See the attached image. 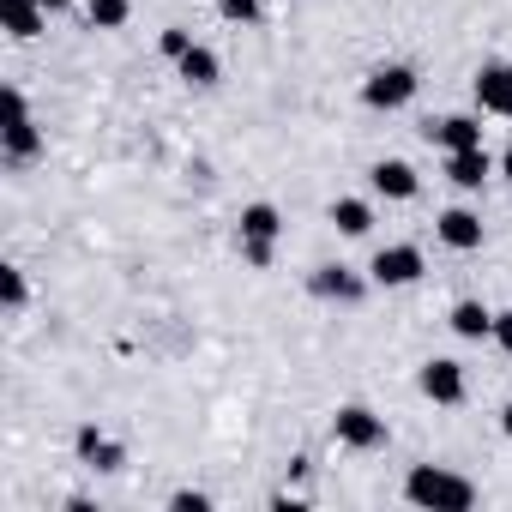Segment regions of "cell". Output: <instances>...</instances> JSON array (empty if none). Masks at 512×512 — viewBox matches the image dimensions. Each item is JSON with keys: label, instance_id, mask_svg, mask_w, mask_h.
Wrapping results in <instances>:
<instances>
[{"label": "cell", "instance_id": "7402d4cb", "mask_svg": "<svg viewBox=\"0 0 512 512\" xmlns=\"http://www.w3.org/2000/svg\"><path fill=\"white\" fill-rule=\"evenodd\" d=\"M157 43H163V55H169V61H181V55H187V49H193V37H187V31H181V25H169V31H163V37H157Z\"/></svg>", "mask_w": 512, "mask_h": 512}, {"label": "cell", "instance_id": "7a4b0ae2", "mask_svg": "<svg viewBox=\"0 0 512 512\" xmlns=\"http://www.w3.org/2000/svg\"><path fill=\"white\" fill-rule=\"evenodd\" d=\"M416 278H422V253L410 241H392V247H380L368 260V284H380V290H404Z\"/></svg>", "mask_w": 512, "mask_h": 512}, {"label": "cell", "instance_id": "8992f818", "mask_svg": "<svg viewBox=\"0 0 512 512\" xmlns=\"http://www.w3.org/2000/svg\"><path fill=\"white\" fill-rule=\"evenodd\" d=\"M416 386H422V398H434V404H458V398H464V368H458L452 356H434V362H422Z\"/></svg>", "mask_w": 512, "mask_h": 512}, {"label": "cell", "instance_id": "9a60e30c", "mask_svg": "<svg viewBox=\"0 0 512 512\" xmlns=\"http://www.w3.org/2000/svg\"><path fill=\"white\" fill-rule=\"evenodd\" d=\"M175 67H181V79H187V85H217V79H223V61H217L205 43H193Z\"/></svg>", "mask_w": 512, "mask_h": 512}, {"label": "cell", "instance_id": "e0dca14e", "mask_svg": "<svg viewBox=\"0 0 512 512\" xmlns=\"http://www.w3.org/2000/svg\"><path fill=\"white\" fill-rule=\"evenodd\" d=\"M332 223H338V235H368L374 229V205L368 199H332Z\"/></svg>", "mask_w": 512, "mask_h": 512}, {"label": "cell", "instance_id": "4fadbf2b", "mask_svg": "<svg viewBox=\"0 0 512 512\" xmlns=\"http://www.w3.org/2000/svg\"><path fill=\"white\" fill-rule=\"evenodd\" d=\"M73 446H79V458H85L91 470H121V446H115V440H109L103 428H91V422H85Z\"/></svg>", "mask_w": 512, "mask_h": 512}, {"label": "cell", "instance_id": "44dd1931", "mask_svg": "<svg viewBox=\"0 0 512 512\" xmlns=\"http://www.w3.org/2000/svg\"><path fill=\"white\" fill-rule=\"evenodd\" d=\"M0 296H7V308H25V272L19 266L0 272Z\"/></svg>", "mask_w": 512, "mask_h": 512}, {"label": "cell", "instance_id": "ba28073f", "mask_svg": "<svg viewBox=\"0 0 512 512\" xmlns=\"http://www.w3.org/2000/svg\"><path fill=\"white\" fill-rule=\"evenodd\" d=\"M368 181H374V193H380V199H416V187H422V181H416V169H410L404 157H380V163L368 169Z\"/></svg>", "mask_w": 512, "mask_h": 512}, {"label": "cell", "instance_id": "cb8c5ba5", "mask_svg": "<svg viewBox=\"0 0 512 512\" xmlns=\"http://www.w3.org/2000/svg\"><path fill=\"white\" fill-rule=\"evenodd\" d=\"M488 338H494V344L512 356V314H494V332H488Z\"/></svg>", "mask_w": 512, "mask_h": 512}, {"label": "cell", "instance_id": "6da1fadb", "mask_svg": "<svg viewBox=\"0 0 512 512\" xmlns=\"http://www.w3.org/2000/svg\"><path fill=\"white\" fill-rule=\"evenodd\" d=\"M404 500L434 506V512H470V506H476V488H470L464 476L440 470V464H416V470L404 476Z\"/></svg>", "mask_w": 512, "mask_h": 512}, {"label": "cell", "instance_id": "3957f363", "mask_svg": "<svg viewBox=\"0 0 512 512\" xmlns=\"http://www.w3.org/2000/svg\"><path fill=\"white\" fill-rule=\"evenodd\" d=\"M410 97H416V73H410L404 61L374 67V73H368V85H362V103H368V109H404Z\"/></svg>", "mask_w": 512, "mask_h": 512}, {"label": "cell", "instance_id": "5b68a950", "mask_svg": "<svg viewBox=\"0 0 512 512\" xmlns=\"http://www.w3.org/2000/svg\"><path fill=\"white\" fill-rule=\"evenodd\" d=\"M476 103H482V115H512V61L476 67Z\"/></svg>", "mask_w": 512, "mask_h": 512}, {"label": "cell", "instance_id": "ac0fdd59", "mask_svg": "<svg viewBox=\"0 0 512 512\" xmlns=\"http://www.w3.org/2000/svg\"><path fill=\"white\" fill-rule=\"evenodd\" d=\"M452 332H458V338H488V332H494V314H488L482 302H458V308H452Z\"/></svg>", "mask_w": 512, "mask_h": 512}, {"label": "cell", "instance_id": "7c38bea8", "mask_svg": "<svg viewBox=\"0 0 512 512\" xmlns=\"http://www.w3.org/2000/svg\"><path fill=\"white\" fill-rule=\"evenodd\" d=\"M314 290H320L326 302H362L368 284H362L350 266H320V272H314Z\"/></svg>", "mask_w": 512, "mask_h": 512}, {"label": "cell", "instance_id": "d6986e66", "mask_svg": "<svg viewBox=\"0 0 512 512\" xmlns=\"http://www.w3.org/2000/svg\"><path fill=\"white\" fill-rule=\"evenodd\" d=\"M127 0H91V7H85V19H91V31H121L127 25Z\"/></svg>", "mask_w": 512, "mask_h": 512}, {"label": "cell", "instance_id": "30bf717a", "mask_svg": "<svg viewBox=\"0 0 512 512\" xmlns=\"http://www.w3.org/2000/svg\"><path fill=\"white\" fill-rule=\"evenodd\" d=\"M428 139L440 151H482V121L476 115H446V121L428 127Z\"/></svg>", "mask_w": 512, "mask_h": 512}, {"label": "cell", "instance_id": "52a82bcc", "mask_svg": "<svg viewBox=\"0 0 512 512\" xmlns=\"http://www.w3.org/2000/svg\"><path fill=\"white\" fill-rule=\"evenodd\" d=\"M434 235H440L446 247H458V253H476V247H482V217H476L470 205H452V211L434 217Z\"/></svg>", "mask_w": 512, "mask_h": 512}, {"label": "cell", "instance_id": "277c9868", "mask_svg": "<svg viewBox=\"0 0 512 512\" xmlns=\"http://www.w3.org/2000/svg\"><path fill=\"white\" fill-rule=\"evenodd\" d=\"M332 434H338V446H350V452H374V446H386V416H374L368 404H344V410L332 416Z\"/></svg>", "mask_w": 512, "mask_h": 512}, {"label": "cell", "instance_id": "9c48e42d", "mask_svg": "<svg viewBox=\"0 0 512 512\" xmlns=\"http://www.w3.org/2000/svg\"><path fill=\"white\" fill-rule=\"evenodd\" d=\"M0 25H7L13 43H31V37L49 31V13L37 7V0H0Z\"/></svg>", "mask_w": 512, "mask_h": 512}, {"label": "cell", "instance_id": "d4e9b609", "mask_svg": "<svg viewBox=\"0 0 512 512\" xmlns=\"http://www.w3.org/2000/svg\"><path fill=\"white\" fill-rule=\"evenodd\" d=\"M37 7H43V13H67V7H73V0H37Z\"/></svg>", "mask_w": 512, "mask_h": 512}, {"label": "cell", "instance_id": "5bb4252c", "mask_svg": "<svg viewBox=\"0 0 512 512\" xmlns=\"http://www.w3.org/2000/svg\"><path fill=\"white\" fill-rule=\"evenodd\" d=\"M284 235V217H278V205H247L241 211V241H278Z\"/></svg>", "mask_w": 512, "mask_h": 512}, {"label": "cell", "instance_id": "484cf974", "mask_svg": "<svg viewBox=\"0 0 512 512\" xmlns=\"http://www.w3.org/2000/svg\"><path fill=\"white\" fill-rule=\"evenodd\" d=\"M500 175H506V181H512V145H506V157H500Z\"/></svg>", "mask_w": 512, "mask_h": 512}, {"label": "cell", "instance_id": "603a6c76", "mask_svg": "<svg viewBox=\"0 0 512 512\" xmlns=\"http://www.w3.org/2000/svg\"><path fill=\"white\" fill-rule=\"evenodd\" d=\"M169 506H175V512H205V506H211V494H199V488H181Z\"/></svg>", "mask_w": 512, "mask_h": 512}, {"label": "cell", "instance_id": "2e32d148", "mask_svg": "<svg viewBox=\"0 0 512 512\" xmlns=\"http://www.w3.org/2000/svg\"><path fill=\"white\" fill-rule=\"evenodd\" d=\"M37 151H43L37 121H31V115H7V157H13V163H25V157H37Z\"/></svg>", "mask_w": 512, "mask_h": 512}, {"label": "cell", "instance_id": "4316f807", "mask_svg": "<svg viewBox=\"0 0 512 512\" xmlns=\"http://www.w3.org/2000/svg\"><path fill=\"white\" fill-rule=\"evenodd\" d=\"M500 428H506V440H512V404H506V410H500Z\"/></svg>", "mask_w": 512, "mask_h": 512}, {"label": "cell", "instance_id": "ffe728a7", "mask_svg": "<svg viewBox=\"0 0 512 512\" xmlns=\"http://www.w3.org/2000/svg\"><path fill=\"white\" fill-rule=\"evenodd\" d=\"M217 7H223V19H229V25H260V19H266L260 0H217Z\"/></svg>", "mask_w": 512, "mask_h": 512}, {"label": "cell", "instance_id": "8fae6325", "mask_svg": "<svg viewBox=\"0 0 512 512\" xmlns=\"http://www.w3.org/2000/svg\"><path fill=\"white\" fill-rule=\"evenodd\" d=\"M488 175H494V157H488V151H446V181H452V187L476 193Z\"/></svg>", "mask_w": 512, "mask_h": 512}]
</instances>
